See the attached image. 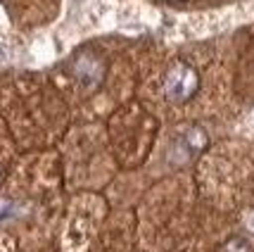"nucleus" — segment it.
<instances>
[{
	"label": "nucleus",
	"instance_id": "nucleus-1",
	"mask_svg": "<svg viewBox=\"0 0 254 252\" xmlns=\"http://www.w3.org/2000/svg\"><path fill=\"white\" fill-rule=\"evenodd\" d=\"M199 90V74L197 69L183 60H178L171 65L164 79V95L174 105H186L188 100L195 98Z\"/></svg>",
	"mask_w": 254,
	"mask_h": 252
},
{
	"label": "nucleus",
	"instance_id": "nucleus-2",
	"mask_svg": "<svg viewBox=\"0 0 254 252\" xmlns=\"http://www.w3.org/2000/svg\"><path fill=\"white\" fill-rule=\"evenodd\" d=\"M71 74L81 88L95 90L105 81V62H102V57L93 55V53H81L71 65Z\"/></svg>",
	"mask_w": 254,
	"mask_h": 252
},
{
	"label": "nucleus",
	"instance_id": "nucleus-3",
	"mask_svg": "<svg viewBox=\"0 0 254 252\" xmlns=\"http://www.w3.org/2000/svg\"><path fill=\"white\" fill-rule=\"evenodd\" d=\"M181 141L186 143V148L192 153V157L202 155L209 148V136H207V131H204L202 126H190L188 131L181 136Z\"/></svg>",
	"mask_w": 254,
	"mask_h": 252
},
{
	"label": "nucleus",
	"instance_id": "nucleus-4",
	"mask_svg": "<svg viewBox=\"0 0 254 252\" xmlns=\"http://www.w3.org/2000/svg\"><path fill=\"white\" fill-rule=\"evenodd\" d=\"M223 252H252V245L247 238H240V236H235L231 241L223 245Z\"/></svg>",
	"mask_w": 254,
	"mask_h": 252
},
{
	"label": "nucleus",
	"instance_id": "nucleus-5",
	"mask_svg": "<svg viewBox=\"0 0 254 252\" xmlns=\"http://www.w3.org/2000/svg\"><path fill=\"white\" fill-rule=\"evenodd\" d=\"M169 2H181V0H169Z\"/></svg>",
	"mask_w": 254,
	"mask_h": 252
}]
</instances>
